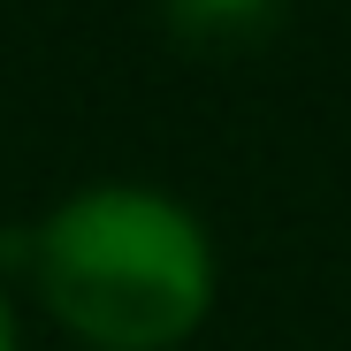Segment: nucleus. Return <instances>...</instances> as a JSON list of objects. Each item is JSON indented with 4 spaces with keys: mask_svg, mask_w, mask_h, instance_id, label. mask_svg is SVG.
I'll list each match as a JSON object with an SVG mask.
<instances>
[{
    "mask_svg": "<svg viewBox=\"0 0 351 351\" xmlns=\"http://www.w3.org/2000/svg\"><path fill=\"white\" fill-rule=\"evenodd\" d=\"M275 16H282V0H168L176 38H184V46H214V53L267 38Z\"/></svg>",
    "mask_w": 351,
    "mask_h": 351,
    "instance_id": "nucleus-2",
    "label": "nucleus"
},
{
    "mask_svg": "<svg viewBox=\"0 0 351 351\" xmlns=\"http://www.w3.org/2000/svg\"><path fill=\"white\" fill-rule=\"evenodd\" d=\"M31 275L53 321L92 351H176L214 306V245L199 214L145 184L62 199L31 237Z\"/></svg>",
    "mask_w": 351,
    "mask_h": 351,
    "instance_id": "nucleus-1",
    "label": "nucleus"
},
{
    "mask_svg": "<svg viewBox=\"0 0 351 351\" xmlns=\"http://www.w3.org/2000/svg\"><path fill=\"white\" fill-rule=\"evenodd\" d=\"M0 351H16V313H8V290H0Z\"/></svg>",
    "mask_w": 351,
    "mask_h": 351,
    "instance_id": "nucleus-3",
    "label": "nucleus"
}]
</instances>
